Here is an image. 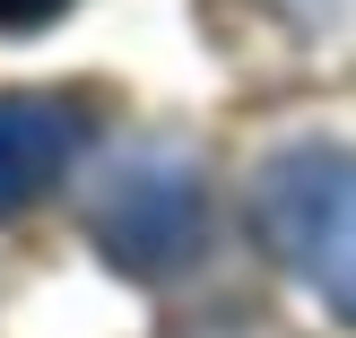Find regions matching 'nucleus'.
Listing matches in <instances>:
<instances>
[{
  "instance_id": "f03ea898",
  "label": "nucleus",
  "mask_w": 356,
  "mask_h": 338,
  "mask_svg": "<svg viewBox=\"0 0 356 338\" xmlns=\"http://www.w3.org/2000/svg\"><path fill=\"white\" fill-rule=\"evenodd\" d=\"M209 243V191L191 165L148 156V165H122L113 191L96 200V252L122 278H174L191 252Z\"/></svg>"
},
{
  "instance_id": "20e7f679",
  "label": "nucleus",
  "mask_w": 356,
  "mask_h": 338,
  "mask_svg": "<svg viewBox=\"0 0 356 338\" xmlns=\"http://www.w3.org/2000/svg\"><path fill=\"white\" fill-rule=\"evenodd\" d=\"M70 0H0V35H44Z\"/></svg>"
},
{
  "instance_id": "7ed1b4c3",
  "label": "nucleus",
  "mask_w": 356,
  "mask_h": 338,
  "mask_svg": "<svg viewBox=\"0 0 356 338\" xmlns=\"http://www.w3.org/2000/svg\"><path fill=\"white\" fill-rule=\"evenodd\" d=\"M79 148H87L79 96H0V226L52 200L61 174L79 165Z\"/></svg>"
},
{
  "instance_id": "f257e3e1",
  "label": "nucleus",
  "mask_w": 356,
  "mask_h": 338,
  "mask_svg": "<svg viewBox=\"0 0 356 338\" xmlns=\"http://www.w3.org/2000/svg\"><path fill=\"white\" fill-rule=\"evenodd\" d=\"M252 235L305 295L356 330V148L296 139L252 174Z\"/></svg>"
}]
</instances>
